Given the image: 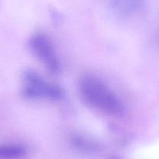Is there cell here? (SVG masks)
I'll use <instances>...</instances> for the list:
<instances>
[{
	"instance_id": "3",
	"label": "cell",
	"mask_w": 159,
	"mask_h": 159,
	"mask_svg": "<svg viewBox=\"0 0 159 159\" xmlns=\"http://www.w3.org/2000/svg\"><path fill=\"white\" fill-rule=\"evenodd\" d=\"M29 46L35 57L45 66L47 70L52 73H59L60 63L49 38L43 34H34L30 38Z\"/></svg>"
},
{
	"instance_id": "1",
	"label": "cell",
	"mask_w": 159,
	"mask_h": 159,
	"mask_svg": "<svg viewBox=\"0 0 159 159\" xmlns=\"http://www.w3.org/2000/svg\"><path fill=\"white\" fill-rule=\"evenodd\" d=\"M82 98L93 108L110 116H122L124 107L119 98L102 80L91 74L84 75L79 80Z\"/></svg>"
},
{
	"instance_id": "6",
	"label": "cell",
	"mask_w": 159,
	"mask_h": 159,
	"mask_svg": "<svg viewBox=\"0 0 159 159\" xmlns=\"http://www.w3.org/2000/svg\"><path fill=\"white\" fill-rule=\"evenodd\" d=\"M112 159H117V158H112Z\"/></svg>"
},
{
	"instance_id": "4",
	"label": "cell",
	"mask_w": 159,
	"mask_h": 159,
	"mask_svg": "<svg viewBox=\"0 0 159 159\" xmlns=\"http://www.w3.org/2000/svg\"><path fill=\"white\" fill-rule=\"evenodd\" d=\"M143 0H110V8L119 16H129L141 9Z\"/></svg>"
},
{
	"instance_id": "2",
	"label": "cell",
	"mask_w": 159,
	"mask_h": 159,
	"mask_svg": "<svg viewBox=\"0 0 159 159\" xmlns=\"http://www.w3.org/2000/svg\"><path fill=\"white\" fill-rule=\"evenodd\" d=\"M22 82V93L28 98L58 100L63 95V91L59 87L48 82L31 70L24 72Z\"/></svg>"
},
{
	"instance_id": "5",
	"label": "cell",
	"mask_w": 159,
	"mask_h": 159,
	"mask_svg": "<svg viewBox=\"0 0 159 159\" xmlns=\"http://www.w3.org/2000/svg\"><path fill=\"white\" fill-rule=\"evenodd\" d=\"M27 152L25 147L20 144H0V159H16Z\"/></svg>"
}]
</instances>
